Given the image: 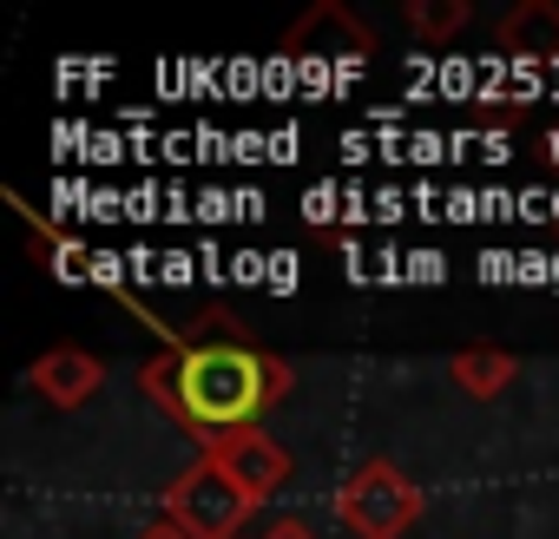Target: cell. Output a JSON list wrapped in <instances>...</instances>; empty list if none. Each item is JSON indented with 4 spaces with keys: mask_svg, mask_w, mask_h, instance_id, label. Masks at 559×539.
<instances>
[{
    "mask_svg": "<svg viewBox=\"0 0 559 539\" xmlns=\"http://www.w3.org/2000/svg\"><path fill=\"white\" fill-rule=\"evenodd\" d=\"M257 402H263V362H250L243 349H191L178 362V408L191 415V428L224 434Z\"/></svg>",
    "mask_w": 559,
    "mask_h": 539,
    "instance_id": "cell-1",
    "label": "cell"
},
{
    "mask_svg": "<svg viewBox=\"0 0 559 539\" xmlns=\"http://www.w3.org/2000/svg\"><path fill=\"white\" fill-rule=\"evenodd\" d=\"M171 526L185 532V539H230L237 526H243V506H250V493L217 467V460H204L198 474H185L178 487H171Z\"/></svg>",
    "mask_w": 559,
    "mask_h": 539,
    "instance_id": "cell-2",
    "label": "cell"
},
{
    "mask_svg": "<svg viewBox=\"0 0 559 539\" xmlns=\"http://www.w3.org/2000/svg\"><path fill=\"white\" fill-rule=\"evenodd\" d=\"M415 487L395 474V467H382V460H369V467H356V480L343 487V513H349V526L362 532V539H395L408 519H415Z\"/></svg>",
    "mask_w": 559,
    "mask_h": 539,
    "instance_id": "cell-3",
    "label": "cell"
},
{
    "mask_svg": "<svg viewBox=\"0 0 559 539\" xmlns=\"http://www.w3.org/2000/svg\"><path fill=\"white\" fill-rule=\"evenodd\" d=\"M217 467H224L250 500L276 493V487H284V474H290V460L276 454L263 434H250V428H237V434H224V441H217Z\"/></svg>",
    "mask_w": 559,
    "mask_h": 539,
    "instance_id": "cell-4",
    "label": "cell"
},
{
    "mask_svg": "<svg viewBox=\"0 0 559 539\" xmlns=\"http://www.w3.org/2000/svg\"><path fill=\"white\" fill-rule=\"evenodd\" d=\"M500 47L513 53V60H559V8L552 0H526V8H513L507 21H500Z\"/></svg>",
    "mask_w": 559,
    "mask_h": 539,
    "instance_id": "cell-5",
    "label": "cell"
},
{
    "mask_svg": "<svg viewBox=\"0 0 559 539\" xmlns=\"http://www.w3.org/2000/svg\"><path fill=\"white\" fill-rule=\"evenodd\" d=\"M34 382H40L53 402H80V395H93V388H99V369H93V356L67 349V356H47V362L34 369Z\"/></svg>",
    "mask_w": 559,
    "mask_h": 539,
    "instance_id": "cell-6",
    "label": "cell"
},
{
    "mask_svg": "<svg viewBox=\"0 0 559 539\" xmlns=\"http://www.w3.org/2000/svg\"><path fill=\"white\" fill-rule=\"evenodd\" d=\"M454 375H461V388H474V395H493V388L513 375V362L487 349V356H461V362H454Z\"/></svg>",
    "mask_w": 559,
    "mask_h": 539,
    "instance_id": "cell-7",
    "label": "cell"
},
{
    "mask_svg": "<svg viewBox=\"0 0 559 539\" xmlns=\"http://www.w3.org/2000/svg\"><path fill=\"white\" fill-rule=\"evenodd\" d=\"M408 21H415V34L441 40V34H454V27L467 21V8H428V0H415V8H408Z\"/></svg>",
    "mask_w": 559,
    "mask_h": 539,
    "instance_id": "cell-8",
    "label": "cell"
},
{
    "mask_svg": "<svg viewBox=\"0 0 559 539\" xmlns=\"http://www.w3.org/2000/svg\"><path fill=\"white\" fill-rule=\"evenodd\" d=\"M402 263H408L415 284H441V277H448V256H441V250H415V256H402Z\"/></svg>",
    "mask_w": 559,
    "mask_h": 539,
    "instance_id": "cell-9",
    "label": "cell"
},
{
    "mask_svg": "<svg viewBox=\"0 0 559 539\" xmlns=\"http://www.w3.org/2000/svg\"><path fill=\"white\" fill-rule=\"evenodd\" d=\"M263 284H270L276 297H290V290H297V256H290V250H270V277H263Z\"/></svg>",
    "mask_w": 559,
    "mask_h": 539,
    "instance_id": "cell-10",
    "label": "cell"
},
{
    "mask_svg": "<svg viewBox=\"0 0 559 539\" xmlns=\"http://www.w3.org/2000/svg\"><path fill=\"white\" fill-rule=\"evenodd\" d=\"M230 277H237V284H263V277H270V256H263V250H237V256H230Z\"/></svg>",
    "mask_w": 559,
    "mask_h": 539,
    "instance_id": "cell-11",
    "label": "cell"
},
{
    "mask_svg": "<svg viewBox=\"0 0 559 539\" xmlns=\"http://www.w3.org/2000/svg\"><path fill=\"white\" fill-rule=\"evenodd\" d=\"M336 197H343L336 184H317V191H304V217H310V224H330V217H336V211H330Z\"/></svg>",
    "mask_w": 559,
    "mask_h": 539,
    "instance_id": "cell-12",
    "label": "cell"
},
{
    "mask_svg": "<svg viewBox=\"0 0 559 539\" xmlns=\"http://www.w3.org/2000/svg\"><path fill=\"white\" fill-rule=\"evenodd\" d=\"M520 284H552V256H539V250H520Z\"/></svg>",
    "mask_w": 559,
    "mask_h": 539,
    "instance_id": "cell-13",
    "label": "cell"
},
{
    "mask_svg": "<svg viewBox=\"0 0 559 539\" xmlns=\"http://www.w3.org/2000/svg\"><path fill=\"white\" fill-rule=\"evenodd\" d=\"M158 277H165V284H191V256H185V250H165V256H158Z\"/></svg>",
    "mask_w": 559,
    "mask_h": 539,
    "instance_id": "cell-14",
    "label": "cell"
},
{
    "mask_svg": "<svg viewBox=\"0 0 559 539\" xmlns=\"http://www.w3.org/2000/svg\"><path fill=\"white\" fill-rule=\"evenodd\" d=\"M119 263H126V256H112V250H99V256H93V284H119V277H126V270H119Z\"/></svg>",
    "mask_w": 559,
    "mask_h": 539,
    "instance_id": "cell-15",
    "label": "cell"
},
{
    "mask_svg": "<svg viewBox=\"0 0 559 539\" xmlns=\"http://www.w3.org/2000/svg\"><path fill=\"white\" fill-rule=\"evenodd\" d=\"M270 539H310V526H304V519H284V526L270 532Z\"/></svg>",
    "mask_w": 559,
    "mask_h": 539,
    "instance_id": "cell-16",
    "label": "cell"
},
{
    "mask_svg": "<svg viewBox=\"0 0 559 539\" xmlns=\"http://www.w3.org/2000/svg\"><path fill=\"white\" fill-rule=\"evenodd\" d=\"M152 539H185V532H178V526H158V532H152Z\"/></svg>",
    "mask_w": 559,
    "mask_h": 539,
    "instance_id": "cell-17",
    "label": "cell"
},
{
    "mask_svg": "<svg viewBox=\"0 0 559 539\" xmlns=\"http://www.w3.org/2000/svg\"><path fill=\"white\" fill-rule=\"evenodd\" d=\"M552 290H559V256H552Z\"/></svg>",
    "mask_w": 559,
    "mask_h": 539,
    "instance_id": "cell-18",
    "label": "cell"
},
{
    "mask_svg": "<svg viewBox=\"0 0 559 539\" xmlns=\"http://www.w3.org/2000/svg\"><path fill=\"white\" fill-rule=\"evenodd\" d=\"M552 217H559V191H552Z\"/></svg>",
    "mask_w": 559,
    "mask_h": 539,
    "instance_id": "cell-19",
    "label": "cell"
}]
</instances>
